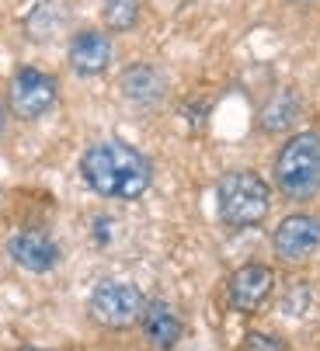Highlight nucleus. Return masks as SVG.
Returning <instances> with one entry per match:
<instances>
[{
    "mask_svg": "<svg viewBox=\"0 0 320 351\" xmlns=\"http://www.w3.org/2000/svg\"><path fill=\"white\" fill-rule=\"evenodd\" d=\"M216 213L230 230L261 226L272 213V184L247 167L227 171L216 184Z\"/></svg>",
    "mask_w": 320,
    "mask_h": 351,
    "instance_id": "f03ea898",
    "label": "nucleus"
},
{
    "mask_svg": "<svg viewBox=\"0 0 320 351\" xmlns=\"http://www.w3.org/2000/svg\"><path fill=\"white\" fill-rule=\"evenodd\" d=\"M275 188L293 202H310L320 195V132H293L275 154Z\"/></svg>",
    "mask_w": 320,
    "mask_h": 351,
    "instance_id": "7ed1b4c3",
    "label": "nucleus"
},
{
    "mask_svg": "<svg viewBox=\"0 0 320 351\" xmlns=\"http://www.w3.org/2000/svg\"><path fill=\"white\" fill-rule=\"evenodd\" d=\"M168 73L153 63H133L119 77V94L136 108H157L168 97Z\"/></svg>",
    "mask_w": 320,
    "mask_h": 351,
    "instance_id": "9d476101",
    "label": "nucleus"
},
{
    "mask_svg": "<svg viewBox=\"0 0 320 351\" xmlns=\"http://www.w3.org/2000/svg\"><path fill=\"white\" fill-rule=\"evenodd\" d=\"M317 247H320V216L313 213H293L272 233V250L279 261H306Z\"/></svg>",
    "mask_w": 320,
    "mask_h": 351,
    "instance_id": "6e6552de",
    "label": "nucleus"
},
{
    "mask_svg": "<svg viewBox=\"0 0 320 351\" xmlns=\"http://www.w3.org/2000/svg\"><path fill=\"white\" fill-rule=\"evenodd\" d=\"M247 351H289L282 337L272 334H247Z\"/></svg>",
    "mask_w": 320,
    "mask_h": 351,
    "instance_id": "2eb2a0df",
    "label": "nucleus"
},
{
    "mask_svg": "<svg viewBox=\"0 0 320 351\" xmlns=\"http://www.w3.org/2000/svg\"><path fill=\"white\" fill-rule=\"evenodd\" d=\"M306 303H310V292H306L303 282H296V285H293V295H286V313H289V317H303Z\"/></svg>",
    "mask_w": 320,
    "mask_h": 351,
    "instance_id": "dca6fc26",
    "label": "nucleus"
},
{
    "mask_svg": "<svg viewBox=\"0 0 320 351\" xmlns=\"http://www.w3.org/2000/svg\"><path fill=\"white\" fill-rule=\"evenodd\" d=\"M18 351H52V348H35V344H25V348H18Z\"/></svg>",
    "mask_w": 320,
    "mask_h": 351,
    "instance_id": "a211bd4d",
    "label": "nucleus"
},
{
    "mask_svg": "<svg viewBox=\"0 0 320 351\" xmlns=\"http://www.w3.org/2000/svg\"><path fill=\"white\" fill-rule=\"evenodd\" d=\"M112 38L108 32H101V28H80L73 32L70 45H67V63L77 77L91 80V77H101L104 70L112 66Z\"/></svg>",
    "mask_w": 320,
    "mask_h": 351,
    "instance_id": "1a4fd4ad",
    "label": "nucleus"
},
{
    "mask_svg": "<svg viewBox=\"0 0 320 351\" xmlns=\"http://www.w3.org/2000/svg\"><path fill=\"white\" fill-rule=\"evenodd\" d=\"M60 101V80L38 70V66H18L8 80V112L21 122H38Z\"/></svg>",
    "mask_w": 320,
    "mask_h": 351,
    "instance_id": "39448f33",
    "label": "nucleus"
},
{
    "mask_svg": "<svg viewBox=\"0 0 320 351\" xmlns=\"http://www.w3.org/2000/svg\"><path fill=\"white\" fill-rule=\"evenodd\" d=\"M4 129H8V105H0V136H4Z\"/></svg>",
    "mask_w": 320,
    "mask_h": 351,
    "instance_id": "f3484780",
    "label": "nucleus"
},
{
    "mask_svg": "<svg viewBox=\"0 0 320 351\" xmlns=\"http://www.w3.org/2000/svg\"><path fill=\"white\" fill-rule=\"evenodd\" d=\"M143 306H146V295L133 282H122V278H101L91 289V299H87L91 320L108 327V330L136 327L139 317H143Z\"/></svg>",
    "mask_w": 320,
    "mask_h": 351,
    "instance_id": "20e7f679",
    "label": "nucleus"
},
{
    "mask_svg": "<svg viewBox=\"0 0 320 351\" xmlns=\"http://www.w3.org/2000/svg\"><path fill=\"white\" fill-rule=\"evenodd\" d=\"M275 292V271L261 261L240 265L227 282V299L237 313H258Z\"/></svg>",
    "mask_w": 320,
    "mask_h": 351,
    "instance_id": "0eeeda50",
    "label": "nucleus"
},
{
    "mask_svg": "<svg viewBox=\"0 0 320 351\" xmlns=\"http://www.w3.org/2000/svg\"><path fill=\"white\" fill-rule=\"evenodd\" d=\"M101 18L108 32H133L139 21V0H104Z\"/></svg>",
    "mask_w": 320,
    "mask_h": 351,
    "instance_id": "4468645a",
    "label": "nucleus"
},
{
    "mask_svg": "<svg viewBox=\"0 0 320 351\" xmlns=\"http://www.w3.org/2000/svg\"><path fill=\"white\" fill-rule=\"evenodd\" d=\"M8 254H11V261H14L21 271L45 275V271H52V268L60 265L63 250H60L56 240H52L49 230H42V226H21V230H14L11 240H8Z\"/></svg>",
    "mask_w": 320,
    "mask_h": 351,
    "instance_id": "423d86ee",
    "label": "nucleus"
},
{
    "mask_svg": "<svg viewBox=\"0 0 320 351\" xmlns=\"http://www.w3.org/2000/svg\"><path fill=\"white\" fill-rule=\"evenodd\" d=\"M80 178L84 184L115 202H136L153 184V164L146 160L143 149L122 139H101L91 143L80 157Z\"/></svg>",
    "mask_w": 320,
    "mask_h": 351,
    "instance_id": "f257e3e1",
    "label": "nucleus"
},
{
    "mask_svg": "<svg viewBox=\"0 0 320 351\" xmlns=\"http://www.w3.org/2000/svg\"><path fill=\"white\" fill-rule=\"evenodd\" d=\"M296 4H313V0H296Z\"/></svg>",
    "mask_w": 320,
    "mask_h": 351,
    "instance_id": "6ab92c4d",
    "label": "nucleus"
},
{
    "mask_svg": "<svg viewBox=\"0 0 320 351\" xmlns=\"http://www.w3.org/2000/svg\"><path fill=\"white\" fill-rule=\"evenodd\" d=\"M139 327H143V337L157 348V351H174L185 327H181V317L171 303L164 299H146L143 306V317H139Z\"/></svg>",
    "mask_w": 320,
    "mask_h": 351,
    "instance_id": "9b49d317",
    "label": "nucleus"
},
{
    "mask_svg": "<svg viewBox=\"0 0 320 351\" xmlns=\"http://www.w3.org/2000/svg\"><path fill=\"white\" fill-rule=\"evenodd\" d=\"M299 112H303L299 90L296 87H282V90H275L268 101H264V108L258 115V125H261V132H286L299 119Z\"/></svg>",
    "mask_w": 320,
    "mask_h": 351,
    "instance_id": "ddd939ff",
    "label": "nucleus"
},
{
    "mask_svg": "<svg viewBox=\"0 0 320 351\" xmlns=\"http://www.w3.org/2000/svg\"><path fill=\"white\" fill-rule=\"evenodd\" d=\"M67 25H70V4L67 0H38L32 8V14L25 18V35L32 42H52L56 35H63Z\"/></svg>",
    "mask_w": 320,
    "mask_h": 351,
    "instance_id": "f8f14e48",
    "label": "nucleus"
}]
</instances>
